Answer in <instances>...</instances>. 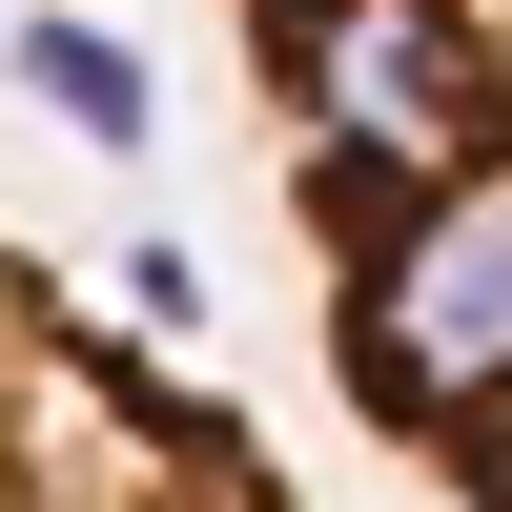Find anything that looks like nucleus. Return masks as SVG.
I'll return each instance as SVG.
<instances>
[{
    "mask_svg": "<svg viewBox=\"0 0 512 512\" xmlns=\"http://www.w3.org/2000/svg\"><path fill=\"white\" fill-rule=\"evenodd\" d=\"M0 512H287L267 431L123 349L21 226H0Z\"/></svg>",
    "mask_w": 512,
    "mask_h": 512,
    "instance_id": "obj_2",
    "label": "nucleus"
},
{
    "mask_svg": "<svg viewBox=\"0 0 512 512\" xmlns=\"http://www.w3.org/2000/svg\"><path fill=\"white\" fill-rule=\"evenodd\" d=\"M328 390L512 512V0H226Z\"/></svg>",
    "mask_w": 512,
    "mask_h": 512,
    "instance_id": "obj_1",
    "label": "nucleus"
},
{
    "mask_svg": "<svg viewBox=\"0 0 512 512\" xmlns=\"http://www.w3.org/2000/svg\"><path fill=\"white\" fill-rule=\"evenodd\" d=\"M21 82L62 123H103V144H144V82H123V41H82V21H21Z\"/></svg>",
    "mask_w": 512,
    "mask_h": 512,
    "instance_id": "obj_3",
    "label": "nucleus"
}]
</instances>
